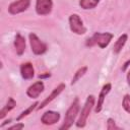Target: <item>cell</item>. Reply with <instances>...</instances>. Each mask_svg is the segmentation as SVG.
Listing matches in <instances>:
<instances>
[{"label": "cell", "mask_w": 130, "mask_h": 130, "mask_svg": "<svg viewBox=\"0 0 130 130\" xmlns=\"http://www.w3.org/2000/svg\"><path fill=\"white\" fill-rule=\"evenodd\" d=\"M78 111H79V100H78V98H76L73 101V103L71 104V106L69 107V109L67 110L66 114H65L64 122H63L62 126L60 127L61 130L69 129L72 126V124L74 123V121H75V119L77 117Z\"/></svg>", "instance_id": "1"}, {"label": "cell", "mask_w": 130, "mask_h": 130, "mask_svg": "<svg viewBox=\"0 0 130 130\" xmlns=\"http://www.w3.org/2000/svg\"><path fill=\"white\" fill-rule=\"evenodd\" d=\"M113 34L111 32H95L91 38L86 41V46H94L98 45L100 48H106L113 39Z\"/></svg>", "instance_id": "2"}, {"label": "cell", "mask_w": 130, "mask_h": 130, "mask_svg": "<svg viewBox=\"0 0 130 130\" xmlns=\"http://www.w3.org/2000/svg\"><path fill=\"white\" fill-rule=\"evenodd\" d=\"M93 106H94V96L92 94H90V95L87 96V99L85 101V104H84V106H83V108L81 110V113L79 115V118H78V120L76 122V126L78 128H82V127L85 126L86 120H87V118H88V116L90 114V111L93 108Z\"/></svg>", "instance_id": "3"}, {"label": "cell", "mask_w": 130, "mask_h": 130, "mask_svg": "<svg viewBox=\"0 0 130 130\" xmlns=\"http://www.w3.org/2000/svg\"><path fill=\"white\" fill-rule=\"evenodd\" d=\"M28 37H29L30 48L35 55H42L47 51V45L44 42H42L36 34L31 32V34H29Z\"/></svg>", "instance_id": "4"}, {"label": "cell", "mask_w": 130, "mask_h": 130, "mask_svg": "<svg viewBox=\"0 0 130 130\" xmlns=\"http://www.w3.org/2000/svg\"><path fill=\"white\" fill-rule=\"evenodd\" d=\"M69 26L71 31L76 35H83L86 32V28L83 25V22L78 14H71L69 16Z\"/></svg>", "instance_id": "5"}, {"label": "cell", "mask_w": 130, "mask_h": 130, "mask_svg": "<svg viewBox=\"0 0 130 130\" xmlns=\"http://www.w3.org/2000/svg\"><path fill=\"white\" fill-rule=\"evenodd\" d=\"M29 4H30V0H16L10 3L8 7V12L12 15L21 13L28 8Z\"/></svg>", "instance_id": "6"}, {"label": "cell", "mask_w": 130, "mask_h": 130, "mask_svg": "<svg viewBox=\"0 0 130 130\" xmlns=\"http://www.w3.org/2000/svg\"><path fill=\"white\" fill-rule=\"evenodd\" d=\"M53 2L52 0H37L36 11L39 15H47L52 11Z\"/></svg>", "instance_id": "7"}, {"label": "cell", "mask_w": 130, "mask_h": 130, "mask_svg": "<svg viewBox=\"0 0 130 130\" xmlns=\"http://www.w3.org/2000/svg\"><path fill=\"white\" fill-rule=\"evenodd\" d=\"M64 89H65V84H64V83H60L56 88H54V89H53V91L51 92V94H50V95H48V96H47V98H46V99H45V100L40 104V106H38V108H37V109H38V110H41V109L45 108L49 103H51L53 100H55V99H56V98H57V96H58V95H59V94H60Z\"/></svg>", "instance_id": "8"}, {"label": "cell", "mask_w": 130, "mask_h": 130, "mask_svg": "<svg viewBox=\"0 0 130 130\" xmlns=\"http://www.w3.org/2000/svg\"><path fill=\"white\" fill-rule=\"evenodd\" d=\"M60 119V114L55 111H47L43 114L41 121L45 125H53L57 123Z\"/></svg>", "instance_id": "9"}, {"label": "cell", "mask_w": 130, "mask_h": 130, "mask_svg": "<svg viewBox=\"0 0 130 130\" xmlns=\"http://www.w3.org/2000/svg\"><path fill=\"white\" fill-rule=\"evenodd\" d=\"M111 88H112L111 83H107V84H105V85L102 87V89H101V91H100V94H99V98H98L96 106H95V108H94V112H95V113H100V112L102 111L105 98H106V95L110 92Z\"/></svg>", "instance_id": "10"}, {"label": "cell", "mask_w": 130, "mask_h": 130, "mask_svg": "<svg viewBox=\"0 0 130 130\" xmlns=\"http://www.w3.org/2000/svg\"><path fill=\"white\" fill-rule=\"evenodd\" d=\"M44 87H45V86H44L43 81H37V82H35L34 84H31V85L27 88L26 94H27L29 98H31V99H37V98L43 92Z\"/></svg>", "instance_id": "11"}, {"label": "cell", "mask_w": 130, "mask_h": 130, "mask_svg": "<svg viewBox=\"0 0 130 130\" xmlns=\"http://www.w3.org/2000/svg\"><path fill=\"white\" fill-rule=\"evenodd\" d=\"M20 74L23 79H31L35 75V70L32 67V64L29 62L23 63L20 66Z\"/></svg>", "instance_id": "12"}, {"label": "cell", "mask_w": 130, "mask_h": 130, "mask_svg": "<svg viewBox=\"0 0 130 130\" xmlns=\"http://www.w3.org/2000/svg\"><path fill=\"white\" fill-rule=\"evenodd\" d=\"M14 47H15V51H16V54L18 56H21L25 50V40L24 38L20 35V34H17L15 36V39H14Z\"/></svg>", "instance_id": "13"}, {"label": "cell", "mask_w": 130, "mask_h": 130, "mask_svg": "<svg viewBox=\"0 0 130 130\" xmlns=\"http://www.w3.org/2000/svg\"><path fill=\"white\" fill-rule=\"evenodd\" d=\"M15 106H16V102L13 100V98H8V101H7L6 105L0 111V118L3 119L6 116V114H8V112H10L12 109L15 108Z\"/></svg>", "instance_id": "14"}, {"label": "cell", "mask_w": 130, "mask_h": 130, "mask_svg": "<svg viewBox=\"0 0 130 130\" xmlns=\"http://www.w3.org/2000/svg\"><path fill=\"white\" fill-rule=\"evenodd\" d=\"M127 39H128V36H127L126 34H124V35H122V36L119 37V39L116 41V43H115V45H114V47H113V52H114L115 54L120 53V51L123 49L124 45L126 44Z\"/></svg>", "instance_id": "15"}, {"label": "cell", "mask_w": 130, "mask_h": 130, "mask_svg": "<svg viewBox=\"0 0 130 130\" xmlns=\"http://www.w3.org/2000/svg\"><path fill=\"white\" fill-rule=\"evenodd\" d=\"M100 0H80L79 1V5L81 8L83 9H92L94 8L98 4H99Z\"/></svg>", "instance_id": "16"}, {"label": "cell", "mask_w": 130, "mask_h": 130, "mask_svg": "<svg viewBox=\"0 0 130 130\" xmlns=\"http://www.w3.org/2000/svg\"><path fill=\"white\" fill-rule=\"evenodd\" d=\"M86 71H87V67H86V66H83V67L79 68V69L75 72V74H74V76H73V78H72L71 84H72V85L75 84V83L77 82V80H79V79L86 73Z\"/></svg>", "instance_id": "17"}, {"label": "cell", "mask_w": 130, "mask_h": 130, "mask_svg": "<svg viewBox=\"0 0 130 130\" xmlns=\"http://www.w3.org/2000/svg\"><path fill=\"white\" fill-rule=\"evenodd\" d=\"M38 105H39V103H38V102H36V103H34L32 105H30L26 110H24V111H22V112H21V114L16 118V120H17V121H19V120H21L22 118H24V117H26L27 115H29V114H30V113H31L36 108H38V107H37Z\"/></svg>", "instance_id": "18"}, {"label": "cell", "mask_w": 130, "mask_h": 130, "mask_svg": "<svg viewBox=\"0 0 130 130\" xmlns=\"http://www.w3.org/2000/svg\"><path fill=\"white\" fill-rule=\"evenodd\" d=\"M122 106L124 108V110L130 114V95L129 94H126L124 98H123V102H122Z\"/></svg>", "instance_id": "19"}, {"label": "cell", "mask_w": 130, "mask_h": 130, "mask_svg": "<svg viewBox=\"0 0 130 130\" xmlns=\"http://www.w3.org/2000/svg\"><path fill=\"white\" fill-rule=\"evenodd\" d=\"M107 129L108 130H113V129H120V128L116 125L115 121L112 118H109L108 121H107Z\"/></svg>", "instance_id": "20"}, {"label": "cell", "mask_w": 130, "mask_h": 130, "mask_svg": "<svg viewBox=\"0 0 130 130\" xmlns=\"http://www.w3.org/2000/svg\"><path fill=\"white\" fill-rule=\"evenodd\" d=\"M24 127V125L22 124V123H18V124H15V125H13V126H11V127H9L8 129H10V130H12V129H22Z\"/></svg>", "instance_id": "21"}, {"label": "cell", "mask_w": 130, "mask_h": 130, "mask_svg": "<svg viewBox=\"0 0 130 130\" xmlns=\"http://www.w3.org/2000/svg\"><path fill=\"white\" fill-rule=\"evenodd\" d=\"M129 65H130V59H129L128 61H126V62L124 63L123 67H122V70H123V71H125V70H126V68H127V67H128Z\"/></svg>", "instance_id": "22"}, {"label": "cell", "mask_w": 130, "mask_h": 130, "mask_svg": "<svg viewBox=\"0 0 130 130\" xmlns=\"http://www.w3.org/2000/svg\"><path fill=\"white\" fill-rule=\"evenodd\" d=\"M51 76V74L50 73H47V74H45V75H42V74H40L39 75V77L40 78H44V77H50Z\"/></svg>", "instance_id": "23"}, {"label": "cell", "mask_w": 130, "mask_h": 130, "mask_svg": "<svg viewBox=\"0 0 130 130\" xmlns=\"http://www.w3.org/2000/svg\"><path fill=\"white\" fill-rule=\"evenodd\" d=\"M127 82H128V84H129V86H130V70H129V72H128V74H127Z\"/></svg>", "instance_id": "24"}]
</instances>
